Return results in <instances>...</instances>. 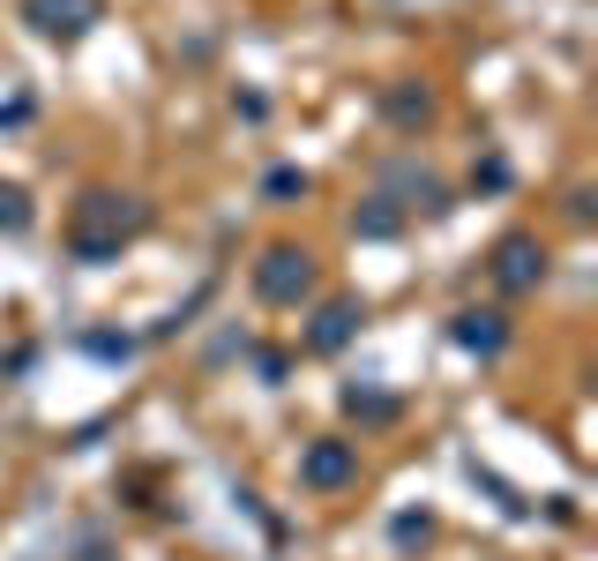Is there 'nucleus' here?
Here are the masks:
<instances>
[{"mask_svg": "<svg viewBox=\"0 0 598 561\" xmlns=\"http://www.w3.org/2000/svg\"><path fill=\"white\" fill-rule=\"evenodd\" d=\"M255 293L269 307H299L314 293V255H307V248H269V255L255 262Z\"/></svg>", "mask_w": 598, "mask_h": 561, "instance_id": "obj_1", "label": "nucleus"}, {"mask_svg": "<svg viewBox=\"0 0 598 561\" xmlns=\"http://www.w3.org/2000/svg\"><path fill=\"white\" fill-rule=\"evenodd\" d=\"M539 277H547V248H539L531 232H509V240L494 248V285H502V293H531Z\"/></svg>", "mask_w": 598, "mask_h": 561, "instance_id": "obj_2", "label": "nucleus"}, {"mask_svg": "<svg viewBox=\"0 0 598 561\" xmlns=\"http://www.w3.org/2000/svg\"><path fill=\"white\" fill-rule=\"evenodd\" d=\"M299 479L322 486V494H330V486H352V479H359V449H352V442H307V449H299Z\"/></svg>", "mask_w": 598, "mask_h": 561, "instance_id": "obj_3", "label": "nucleus"}, {"mask_svg": "<svg viewBox=\"0 0 598 561\" xmlns=\"http://www.w3.org/2000/svg\"><path fill=\"white\" fill-rule=\"evenodd\" d=\"M23 15L38 23L45 38H83L105 8H97V0H23Z\"/></svg>", "mask_w": 598, "mask_h": 561, "instance_id": "obj_4", "label": "nucleus"}, {"mask_svg": "<svg viewBox=\"0 0 598 561\" xmlns=\"http://www.w3.org/2000/svg\"><path fill=\"white\" fill-rule=\"evenodd\" d=\"M449 337H457V345H464V352H486V359H494V352L509 345V322H502V314H494V307H464V314H457V330H449Z\"/></svg>", "mask_w": 598, "mask_h": 561, "instance_id": "obj_5", "label": "nucleus"}, {"mask_svg": "<svg viewBox=\"0 0 598 561\" xmlns=\"http://www.w3.org/2000/svg\"><path fill=\"white\" fill-rule=\"evenodd\" d=\"M352 330H359V307L337 300V307H322V322L307 330V345H314V352H337V345H352Z\"/></svg>", "mask_w": 598, "mask_h": 561, "instance_id": "obj_6", "label": "nucleus"}, {"mask_svg": "<svg viewBox=\"0 0 598 561\" xmlns=\"http://www.w3.org/2000/svg\"><path fill=\"white\" fill-rule=\"evenodd\" d=\"M427 113H434L427 90H389V121H427Z\"/></svg>", "mask_w": 598, "mask_h": 561, "instance_id": "obj_7", "label": "nucleus"}, {"mask_svg": "<svg viewBox=\"0 0 598 561\" xmlns=\"http://www.w3.org/2000/svg\"><path fill=\"white\" fill-rule=\"evenodd\" d=\"M359 232H367V240H389V232H396V210H389V195H375V210H359Z\"/></svg>", "mask_w": 598, "mask_h": 561, "instance_id": "obj_8", "label": "nucleus"}, {"mask_svg": "<svg viewBox=\"0 0 598 561\" xmlns=\"http://www.w3.org/2000/svg\"><path fill=\"white\" fill-rule=\"evenodd\" d=\"M344 404H352V412H367V420H396V397H367V389H344Z\"/></svg>", "mask_w": 598, "mask_h": 561, "instance_id": "obj_9", "label": "nucleus"}, {"mask_svg": "<svg viewBox=\"0 0 598 561\" xmlns=\"http://www.w3.org/2000/svg\"><path fill=\"white\" fill-rule=\"evenodd\" d=\"M0 225H8V232H23V225H31V203H23V187H0Z\"/></svg>", "mask_w": 598, "mask_h": 561, "instance_id": "obj_10", "label": "nucleus"}, {"mask_svg": "<svg viewBox=\"0 0 598 561\" xmlns=\"http://www.w3.org/2000/svg\"><path fill=\"white\" fill-rule=\"evenodd\" d=\"M269 195H307V173H292V165H285V173H269Z\"/></svg>", "mask_w": 598, "mask_h": 561, "instance_id": "obj_11", "label": "nucleus"}]
</instances>
